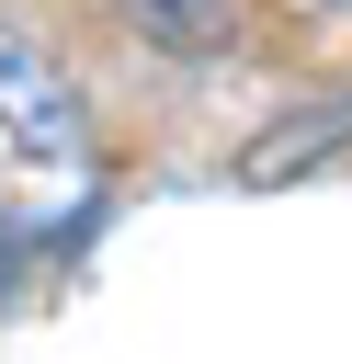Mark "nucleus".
I'll return each mask as SVG.
<instances>
[{"label":"nucleus","mask_w":352,"mask_h":364,"mask_svg":"<svg viewBox=\"0 0 352 364\" xmlns=\"http://www.w3.org/2000/svg\"><path fill=\"white\" fill-rule=\"evenodd\" d=\"M0 136L23 148V159H91V114H79V91H68V68L23 34V23H0Z\"/></svg>","instance_id":"nucleus-1"},{"label":"nucleus","mask_w":352,"mask_h":364,"mask_svg":"<svg viewBox=\"0 0 352 364\" xmlns=\"http://www.w3.org/2000/svg\"><path fill=\"white\" fill-rule=\"evenodd\" d=\"M329 148H352V91H329V102H307V114L261 125V136H250V159H238V182H295V171H318Z\"/></svg>","instance_id":"nucleus-2"},{"label":"nucleus","mask_w":352,"mask_h":364,"mask_svg":"<svg viewBox=\"0 0 352 364\" xmlns=\"http://www.w3.org/2000/svg\"><path fill=\"white\" fill-rule=\"evenodd\" d=\"M125 23L170 57H227L238 46V0H125Z\"/></svg>","instance_id":"nucleus-3"},{"label":"nucleus","mask_w":352,"mask_h":364,"mask_svg":"<svg viewBox=\"0 0 352 364\" xmlns=\"http://www.w3.org/2000/svg\"><path fill=\"white\" fill-rule=\"evenodd\" d=\"M329 11H352V0H329Z\"/></svg>","instance_id":"nucleus-4"}]
</instances>
